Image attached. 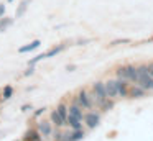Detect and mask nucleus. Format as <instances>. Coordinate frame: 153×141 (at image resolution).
I'll return each instance as SVG.
<instances>
[{
    "label": "nucleus",
    "mask_w": 153,
    "mask_h": 141,
    "mask_svg": "<svg viewBox=\"0 0 153 141\" xmlns=\"http://www.w3.org/2000/svg\"><path fill=\"white\" fill-rule=\"evenodd\" d=\"M117 75L119 79H123V80H132V82H137L138 79V72L133 66H125V67H120L117 71Z\"/></svg>",
    "instance_id": "f257e3e1"
},
{
    "label": "nucleus",
    "mask_w": 153,
    "mask_h": 141,
    "mask_svg": "<svg viewBox=\"0 0 153 141\" xmlns=\"http://www.w3.org/2000/svg\"><path fill=\"white\" fill-rule=\"evenodd\" d=\"M94 98H96V102L99 105H102L104 102L107 100V95H105V89H104V82H96L94 84Z\"/></svg>",
    "instance_id": "f03ea898"
},
{
    "label": "nucleus",
    "mask_w": 153,
    "mask_h": 141,
    "mask_svg": "<svg viewBox=\"0 0 153 141\" xmlns=\"http://www.w3.org/2000/svg\"><path fill=\"white\" fill-rule=\"evenodd\" d=\"M137 84L143 90H153V77H150L148 74H140L138 79H137Z\"/></svg>",
    "instance_id": "7ed1b4c3"
},
{
    "label": "nucleus",
    "mask_w": 153,
    "mask_h": 141,
    "mask_svg": "<svg viewBox=\"0 0 153 141\" xmlns=\"http://www.w3.org/2000/svg\"><path fill=\"white\" fill-rule=\"evenodd\" d=\"M77 105H79L81 108H91L92 107V102L89 100V95H87V92H79V97H77Z\"/></svg>",
    "instance_id": "20e7f679"
},
{
    "label": "nucleus",
    "mask_w": 153,
    "mask_h": 141,
    "mask_svg": "<svg viewBox=\"0 0 153 141\" xmlns=\"http://www.w3.org/2000/svg\"><path fill=\"white\" fill-rule=\"evenodd\" d=\"M104 89H105V95L109 98H112V97H115V95H117V84H115V80L104 82Z\"/></svg>",
    "instance_id": "39448f33"
},
{
    "label": "nucleus",
    "mask_w": 153,
    "mask_h": 141,
    "mask_svg": "<svg viewBox=\"0 0 153 141\" xmlns=\"http://www.w3.org/2000/svg\"><path fill=\"white\" fill-rule=\"evenodd\" d=\"M82 118H84V121L87 123V126H89V128L97 126V123H99V115H97V113H94V111H91V113L84 115Z\"/></svg>",
    "instance_id": "423d86ee"
},
{
    "label": "nucleus",
    "mask_w": 153,
    "mask_h": 141,
    "mask_svg": "<svg viewBox=\"0 0 153 141\" xmlns=\"http://www.w3.org/2000/svg\"><path fill=\"white\" fill-rule=\"evenodd\" d=\"M66 125H69L73 130H82L81 120H77L76 117H73V115H69V113H68V118H66Z\"/></svg>",
    "instance_id": "0eeeda50"
},
{
    "label": "nucleus",
    "mask_w": 153,
    "mask_h": 141,
    "mask_svg": "<svg viewBox=\"0 0 153 141\" xmlns=\"http://www.w3.org/2000/svg\"><path fill=\"white\" fill-rule=\"evenodd\" d=\"M40 46H41V41L40 39H35V41H31L30 44L22 46V48L18 49V52H22V54H23V52H30V51H33V49H38Z\"/></svg>",
    "instance_id": "6e6552de"
},
{
    "label": "nucleus",
    "mask_w": 153,
    "mask_h": 141,
    "mask_svg": "<svg viewBox=\"0 0 153 141\" xmlns=\"http://www.w3.org/2000/svg\"><path fill=\"white\" fill-rule=\"evenodd\" d=\"M68 113H69V115H73V117H76V118H77V120H81V121H82L84 113H82V108H81L77 103H74L73 107H69V108H68Z\"/></svg>",
    "instance_id": "1a4fd4ad"
},
{
    "label": "nucleus",
    "mask_w": 153,
    "mask_h": 141,
    "mask_svg": "<svg viewBox=\"0 0 153 141\" xmlns=\"http://www.w3.org/2000/svg\"><path fill=\"white\" fill-rule=\"evenodd\" d=\"M38 131H40V134H43V136H50L51 134V125L48 123V121H40V123H38Z\"/></svg>",
    "instance_id": "9d476101"
},
{
    "label": "nucleus",
    "mask_w": 153,
    "mask_h": 141,
    "mask_svg": "<svg viewBox=\"0 0 153 141\" xmlns=\"http://www.w3.org/2000/svg\"><path fill=\"white\" fill-rule=\"evenodd\" d=\"M115 84H117V94L122 95V97H125L127 95V80H123V79H117Z\"/></svg>",
    "instance_id": "9b49d317"
},
{
    "label": "nucleus",
    "mask_w": 153,
    "mask_h": 141,
    "mask_svg": "<svg viewBox=\"0 0 153 141\" xmlns=\"http://www.w3.org/2000/svg\"><path fill=\"white\" fill-rule=\"evenodd\" d=\"M40 131L38 130H30L27 131V134H25V141H38L40 140Z\"/></svg>",
    "instance_id": "f8f14e48"
},
{
    "label": "nucleus",
    "mask_w": 153,
    "mask_h": 141,
    "mask_svg": "<svg viewBox=\"0 0 153 141\" xmlns=\"http://www.w3.org/2000/svg\"><path fill=\"white\" fill-rule=\"evenodd\" d=\"M13 23V18H8V16H0V33L5 31L8 26Z\"/></svg>",
    "instance_id": "ddd939ff"
},
{
    "label": "nucleus",
    "mask_w": 153,
    "mask_h": 141,
    "mask_svg": "<svg viewBox=\"0 0 153 141\" xmlns=\"http://www.w3.org/2000/svg\"><path fill=\"white\" fill-rule=\"evenodd\" d=\"M28 3H30V0H23V2L18 5V8H17V18H20L22 15H25V12H27V8H28Z\"/></svg>",
    "instance_id": "4468645a"
},
{
    "label": "nucleus",
    "mask_w": 153,
    "mask_h": 141,
    "mask_svg": "<svg viewBox=\"0 0 153 141\" xmlns=\"http://www.w3.org/2000/svg\"><path fill=\"white\" fill-rule=\"evenodd\" d=\"M56 111H58V115L63 118L64 123H66V118H68V107H66V105H64V103H59V105H58V108H56Z\"/></svg>",
    "instance_id": "2eb2a0df"
},
{
    "label": "nucleus",
    "mask_w": 153,
    "mask_h": 141,
    "mask_svg": "<svg viewBox=\"0 0 153 141\" xmlns=\"http://www.w3.org/2000/svg\"><path fill=\"white\" fill-rule=\"evenodd\" d=\"M51 121H53L54 125H56V126H64V121H63V118L59 117V115H58V111L54 110V111H51Z\"/></svg>",
    "instance_id": "dca6fc26"
},
{
    "label": "nucleus",
    "mask_w": 153,
    "mask_h": 141,
    "mask_svg": "<svg viewBox=\"0 0 153 141\" xmlns=\"http://www.w3.org/2000/svg\"><path fill=\"white\" fill-rule=\"evenodd\" d=\"M143 94H145V90H143L140 85H138V87H132V89H130V95H132V97L138 98V97H143Z\"/></svg>",
    "instance_id": "f3484780"
},
{
    "label": "nucleus",
    "mask_w": 153,
    "mask_h": 141,
    "mask_svg": "<svg viewBox=\"0 0 153 141\" xmlns=\"http://www.w3.org/2000/svg\"><path fill=\"white\" fill-rule=\"evenodd\" d=\"M81 138H84V131L82 130H74V133L69 134V141H79Z\"/></svg>",
    "instance_id": "a211bd4d"
},
{
    "label": "nucleus",
    "mask_w": 153,
    "mask_h": 141,
    "mask_svg": "<svg viewBox=\"0 0 153 141\" xmlns=\"http://www.w3.org/2000/svg\"><path fill=\"white\" fill-rule=\"evenodd\" d=\"M63 49H64V44H59V46H56V48L50 49L48 52H45V54H46V58H51V56H56L58 52H61Z\"/></svg>",
    "instance_id": "6ab92c4d"
},
{
    "label": "nucleus",
    "mask_w": 153,
    "mask_h": 141,
    "mask_svg": "<svg viewBox=\"0 0 153 141\" xmlns=\"http://www.w3.org/2000/svg\"><path fill=\"white\" fill-rule=\"evenodd\" d=\"M12 94H13V89H12L10 85H7V87L4 89V100H8V98L12 97Z\"/></svg>",
    "instance_id": "aec40b11"
},
{
    "label": "nucleus",
    "mask_w": 153,
    "mask_h": 141,
    "mask_svg": "<svg viewBox=\"0 0 153 141\" xmlns=\"http://www.w3.org/2000/svg\"><path fill=\"white\" fill-rule=\"evenodd\" d=\"M127 43H130L128 38H123V39H114L112 43H110L109 46H115V44H127Z\"/></svg>",
    "instance_id": "412c9836"
},
{
    "label": "nucleus",
    "mask_w": 153,
    "mask_h": 141,
    "mask_svg": "<svg viewBox=\"0 0 153 141\" xmlns=\"http://www.w3.org/2000/svg\"><path fill=\"white\" fill-rule=\"evenodd\" d=\"M45 58H46V54H45V52H43V54H38L36 58H33V59L30 61V66H35L38 61H41V59H45Z\"/></svg>",
    "instance_id": "4be33fe9"
},
{
    "label": "nucleus",
    "mask_w": 153,
    "mask_h": 141,
    "mask_svg": "<svg viewBox=\"0 0 153 141\" xmlns=\"http://www.w3.org/2000/svg\"><path fill=\"white\" fill-rule=\"evenodd\" d=\"M146 69H148V75H150V77H153V62L146 66Z\"/></svg>",
    "instance_id": "5701e85b"
},
{
    "label": "nucleus",
    "mask_w": 153,
    "mask_h": 141,
    "mask_svg": "<svg viewBox=\"0 0 153 141\" xmlns=\"http://www.w3.org/2000/svg\"><path fill=\"white\" fill-rule=\"evenodd\" d=\"M4 13H5V5L0 3V16H4Z\"/></svg>",
    "instance_id": "b1692460"
},
{
    "label": "nucleus",
    "mask_w": 153,
    "mask_h": 141,
    "mask_svg": "<svg viewBox=\"0 0 153 141\" xmlns=\"http://www.w3.org/2000/svg\"><path fill=\"white\" fill-rule=\"evenodd\" d=\"M43 111H45V108H40V110H36V111H35V117H38V115H41Z\"/></svg>",
    "instance_id": "393cba45"
},
{
    "label": "nucleus",
    "mask_w": 153,
    "mask_h": 141,
    "mask_svg": "<svg viewBox=\"0 0 153 141\" xmlns=\"http://www.w3.org/2000/svg\"><path fill=\"white\" fill-rule=\"evenodd\" d=\"M31 74H33V69H28V71L25 72V75H31Z\"/></svg>",
    "instance_id": "a878e982"
},
{
    "label": "nucleus",
    "mask_w": 153,
    "mask_h": 141,
    "mask_svg": "<svg viewBox=\"0 0 153 141\" xmlns=\"http://www.w3.org/2000/svg\"><path fill=\"white\" fill-rule=\"evenodd\" d=\"M8 2H13V0H8Z\"/></svg>",
    "instance_id": "bb28decb"
},
{
    "label": "nucleus",
    "mask_w": 153,
    "mask_h": 141,
    "mask_svg": "<svg viewBox=\"0 0 153 141\" xmlns=\"http://www.w3.org/2000/svg\"><path fill=\"white\" fill-rule=\"evenodd\" d=\"M38 141H41V140H38Z\"/></svg>",
    "instance_id": "cd10ccee"
}]
</instances>
